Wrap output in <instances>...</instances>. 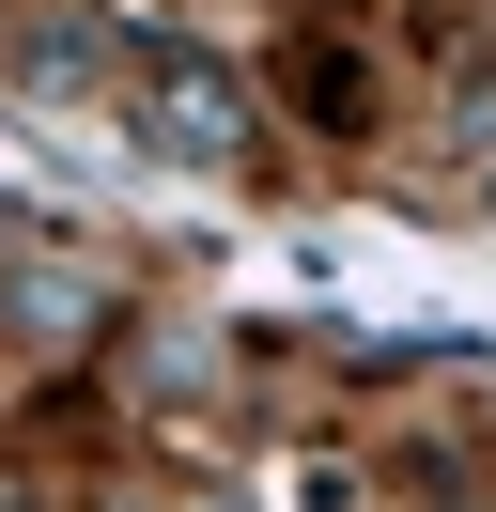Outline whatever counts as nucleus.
Listing matches in <instances>:
<instances>
[{
	"label": "nucleus",
	"instance_id": "nucleus-1",
	"mask_svg": "<svg viewBox=\"0 0 496 512\" xmlns=\"http://www.w3.org/2000/svg\"><path fill=\"white\" fill-rule=\"evenodd\" d=\"M124 140L171 171H248V140H264V109H248L233 63H202V47H155L140 78H124Z\"/></svg>",
	"mask_w": 496,
	"mask_h": 512
}]
</instances>
